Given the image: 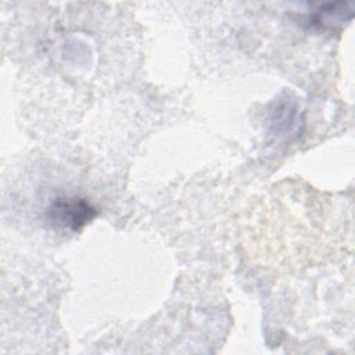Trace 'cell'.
<instances>
[{
  "label": "cell",
  "mask_w": 355,
  "mask_h": 355,
  "mask_svg": "<svg viewBox=\"0 0 355 355\" xmlns=\"http://www.w3.org/2000/svg\"><path fill=\"white\" fill-rule=\"evenodd\" d=\"M97 215V209L87 200L78 196L57 197L47 208V219L54 227L78 232Z\"/></svg>",
  "instance_id": "6da1fadb"
}]
</instances>
